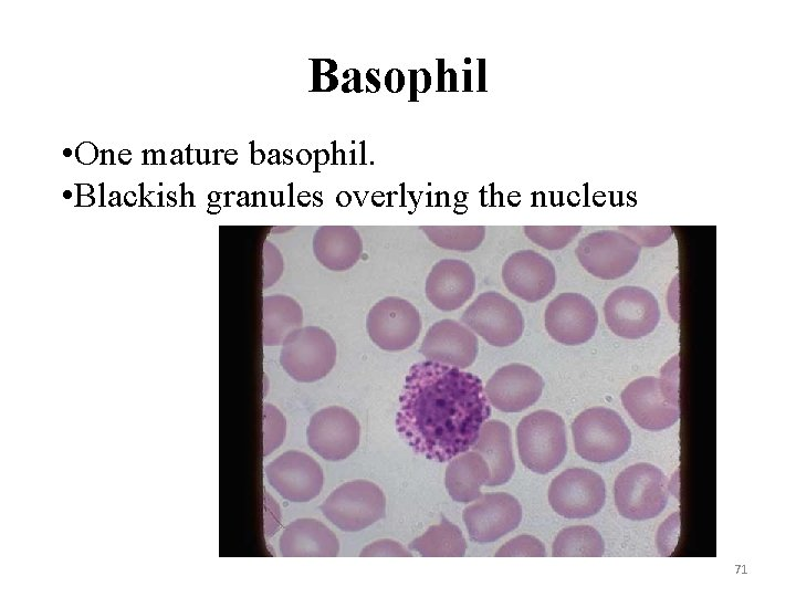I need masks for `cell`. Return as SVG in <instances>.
I'll use <instances>...</instances> for the list:
<instances>
[{"label":"cell","instance_id":"6da1fadb","mask_svg":"<svg viewBox=\"0 0 796 597\" xmlns=\"http://www.w3.org/2000/svg\"><path fill=\"white\" fill-rule=\"evenodd\" d=\"M490 416L491 405L476 375L426 360L409 368L396 429L416 453L446 462L472 448Z\"/></svg>","mask_w":796,"mask_h":597},{"label":"cell","instance_id":"7a4b0ae2","mask_svg":"<svg viewBox=\"0 0 796 597\" xmlns=\"http://www.w3.org/2000/svg\"><path fill=\"white\" fill-rule=\"evenodd\" d=\"M572 432L576 452L590 462L615 461L631 444V433L625 420L606 407L582 411L572 423Z\"/></svg>","mask_w":796,"mask_h":597},{"label":"cell","instance_id":"3957f363","mask_svg":"<svg viewBox=\"0 0 796 597\" xmlns=\"http://www.w3.org/2000/svg\"><path fill=\"white\" fill-rule=\"evenodd\" d=\"M662 377L646 376L632 380L621 392V404L642 429L660 431L680 417L678 378L672 370Z\"/></svg>","mask_w":796,"mask_h":597},{"label":"cell","instance_id":"277c9868","mask_svg":"<svg viewBox=\"0 0 796 597\" xmlns=\"http://www.w3.org/2000/svg\"><path fill=\"white\" fill-rule=\"evenodd\" d=\"M516 441L522 463L535 473L546 474L555 470L566 455L565 422L554 411H534L519 422Z\"/></svg>","mask_w":796,"mask_h":597},{"label":"cell","instance_id":"5b68a950","mask_svg":"<svg viewBox=\"0 0 796 597\" xmlns=\"http://www.w3.org/2000/svg\"><path fill=\"white\" fill-rule=\"evenodd\" d=\"M670 494L667 475L658 467L639 462L622 470L614 485L615 504L620 515L645 521L659 515Z\"/></svg>","mask_w":796,"mask_h":597},{"label":"cell","instance_id":"8992f818","mask_svg":"<svg viewBox=\"0 0 796 597\" xmlns=\"http://www.w3.org/2000/svg\"><path fill=\"white\" fill-rule=\"evenodd\" d=\"M336 355V344L327 331L318 326H304L283 341L280 364L294 380L314 383L332 370Z\"/></svg>","mask_w":796,"mask_h":597},{"label":"cell","instance_id":"52a82bcc","mask_svg":"<svg viewBox=\"0 0 796 597\" xmlns=\"http://www.w3.org/2000/svg\"><path fill=\"white\" fill-rule=\"evenodd\" d=\"M320 510L339 530L358 532L385 516L386 498L374 482L354 480L334 490Z\"/></svg>","mask_w":796,"mask_h":597},{"label":"cell","instance_id":"ba28073f","mask_svg":"<svg viewBox=\"0 0 796 597\" xmlns=\"http://www.w3.org/2000/svg\"><path fill=\"white\" fill-rule=\"evenodd\" d=\"M461 323L496 347L513 345L524 332L519 306L495 291L479 294L462 313Z\"/></svg>","mask_w":796,"mask_h":597},{"label":"cell","instance_id":"9c48e42d","mask_svg":"<svg viewBox=\"0 0 796 597\" xmlns=\"http://www.w3.org/2000/svg\"><path fill=\"white\" fill-rule=\"evenodd\" d=\"M640 251L641 247L619 230H599L580 239L575 253L588 273L615 280L632 270Z\"/></svg>","mask_w":796,"mask_h":597},{"label":"cell","instance_id":"30bf717a","mask_svg":"<svg viewBox=\"0 0 796 597\" xmlns=\"http://www.w3.org/2000/svg\"><path fill=\"white\" fill-rule=\"evenodd\" d=\"M422 327L419 311L399 296L379 300L366 317V331L380 349L398 352L412 346Z\"/></svg>","mask_w":796,"mask_h":597},{"label":"cell","instance_id":"8fae6325","mask_svg":"<svg viewBox=\"0 0 796 597\" xmlns=\"http://www.w3.org/2000/svg\"><path fill=\"white\" fill-rule=\"evenodd\" d=\"M605 321L617 336L638 339L650 334L660 320L654 295L641 286L625 285L612 291L604 303Z\"/></svg>","mask_w":796,"mask_h":597},{"label":"cell","instance_id":"7c38bea8","mask_svg":"<svg viewBox=\"0 0 796 597\" xmlns=\"http://www.w3.org/2000/svg\"><path fill=\"white\" fill-rule=\"evenodd\" d=\"M552 509L566 519H587L597 514L606 501L601 476L585 468H570L559 473L548 489Z\"/></svg>","mask_w":796,"mask_h":597},{"label":"cell","instance_id":"4fadbf2b","mask_svg":"<svg viewBox=\"0 0 796 597\" xmlns=\"http://www.w3.org/2000/svg\"><path fill=\"white\" fill-rule=\"evenodd\" d=\"M360 426L354 413L339 406L315 412L306 429L310 448L328 461L349 457L358 447Z\"/></svg>","mask_w":796,"mask_h":597},{"label":"cell","instance_id":"5bb4252c","mask_svg":"<svg viewBox=\"0 0 796 597\" xmlns=\"http://www.w3.org/2000/svg\"><path fill=\"white\" fill-rule=\"evenodd\" d=\"M544 324L548 335L557 343L566 346L580 345L594 336L598 313L585 295L561 293L546 305Z\"/></svg>","mask_w":796,"mask_h":597},{"label":"cell","instance_id":"9a60e30c","mask_svg":"<svg viewBox=\"0 0 796 597\" xmlns=\"http://www.w3.org/2000/svg\"><path fill=\"white\" fill-rule=\"evenodd\" d=\"M470 538L478 543L494 542L512 532L522 521L520 502L511 494H481L462 513Z\"/></svg>","mask_w":796,"mask_h":597},{"label":"cell","instance_id":"2e32d148","mask_svg":"<svg viewBox=\"0 0 796 597\" xmlns=\"http://www.w3.org/2000/svg\"><path fill=\"white\" fill-rule=\"evenodd\" d=\"M269 483L291 502H307L318 495L323 486V471L311 455L286 451L265 468Z\"/></svg>","mask_w":796,"mask_h":597},{"label":"cell","instance_id":"e0dca14e","mask_svg":"<svg viewBox=\"0 0 796 597\" xmlns=\"http://www.w3.org/2000/svg\"><path fill=\"white\" fill-rule=\"evenodd\" d=\"M544 388L542 376L532 367L513 363L499 368L486 381V398L503 412H521L534 405Z\"/></svg>","mask_w":796,"mask_h":597},{"label":"cell","instance_id":"ac0fdd59","mask_svg":"<svg viewBox=\"0 0 796 597\" xmlns=\"http://www.w3.org/2000/svg\"><path fill=\"white\" fill-rule=\"evenodd\" d=\"M502 280L510 293L528 303L545 298L556 283L551 260L534 250L512 253L502 265Z\"/></svg>","mask_w":796,"mask_h":597},{"label":"cell","instance_id":"d6986e66","mask_svg":"<svg viewBox=\"0 0 796 597\" xmlns=\"http://www.w3.org/2000/svg\"><path fill=\"white\" fill-rule=\"evenodd\" d=\"M476 335L455 320H440L427 331L420 354L430 362L458 367L471 366L478 355Z\"/></svg>","mask_w":796,"mask_h":597},{"label":"cell","instance_id":"ffe728a7","mask_svg":"<svg viewBox=\"0 0 796 597\" xmlns=\"http://www.w3.org/2000/svg\"><path fill=\"white\" fill-rule=\"evenodd\" d=\"M475 290V273L469 263L458 259L438 261L430 270L425 292L438 310L450 312L463 306Z\"/></svg>","mask_w":796,"mask_h":597},{"label":"cell","instance_id":"44dd1931","mask_svg":"<svg viewBox=\"0 0 796 597\" xmlns=\"http://www.w3.org/2000/svg\"><path fill=\"white\" fill-rule=\"evenodd\" d=\"M279 546L284 557H334L339 553L336 535L314 519H298L285 526Z\"/></svg>","mask_w":796,"mask_h":597},{"label":"cell","instance_id":"7402d4cb","mask_svg":"<svg viewBox=\"0 0 796 597\" xmlns=\"http://www.w3.org/2000/svg\"><path fill=\"white\" fill-rule=\"evenodd\" d=\"M472 450L478 452L490 468L491 475L485 485H501L512 478L515 461L511 429L505 422L498 419L486 420Z\"/></svg>","mask_w":796,"mask_h":597},{"label":"cell","instance_id":"603a6c76","mask_svg":"<svg viewBox=\"0 0 796 597\" xmlns=\"http://www.w3.org/2000/svg\"><path fill=\"white\" fill-rule=\"evenodd\" d=\"M362 250L359 234L352 227H322L313 239L316 260L332 271L350 269L358 261Z\"/></svg>","mask_w":796,"mask_h":597},{"label":"cell","instance_id":"cb8c5ba5","mask_svg":"<svg viewBox=\"0 0 796 597\" xmlns=\"http://www.w3.org/2000/svg\"><path fill=\"white\" fill-rule=\"evenodd\" d=\"M491 475L486 461L475 451H465L454 457L446 470V488L457 502L469 503L476 500L481 486Z\"/></svg>","mask_w":796,"mask_h":597},{"label":"cell","instance_id":"d4e9b609","mask_svg":"<svg viewBox=\"0 0 796 597\" xmlns=\"http://www.w3.org/2000/svg\"><path fill=\"white\" fill-rule=\"evenodd\" d=\"M303 311L297 301L285 294L263 297V345L277 346L302 327Z\"/></svg>","mask_w":796,"mask_h":597},{"label":"cell","instance_id":"484cf974","mask_svg":"<svg viewBox=\"0 0 796 597\" xmlns=\"http://www.w3.org/2000/svg\"><path fill=\"white\" fill-rule=\"evenodd\" d=\"M408 548L423 557H462L467 542L460 528L441 515L440 523L410 542Z\"/></svg>","mask_w":796,"mask_h":597},{"label":"cell","instance_id":"4316f807","mask_svg":"<svg viewBox=\"0 0 796 597\" xmlns=\"http://www.w3.org/2000/svg\"><path fill=\"white\" fill-rule=\"evenodd\" d=\"M605 542L597 530L589 525H574L563 528L554 540V557L586 556L600 557Z\"/></svg>","mask_w":796,"mask_h":597},{"label":"cell","instance_id":"83f0119b","mask_svg":"<svg viewBox=\"0 0 796 597\" xmlns=\"http://www.w3.org/2000/svg\"><path fill=\"white\" fill-rule=\"evenodd\" d=\"M422 230L436 245L463 252L479 248L485 237L482 226H434L422 227Z\"/></svg>","mask_w":796,"mask_h":597},{"label":"cell","instance_id":"f1b7e54d","mask_svg":"<svg viewBox=\"0 0 796 597\" xmlns=\"http://www.w3.org/2000/svg\"><path fill=\"white\" fill-rule=\"evenodd\" d=\"M580 231L579 226H526L524 233L537 245L546 250L565 248Z\"/></svg>","mask_w":796,"mask_h":597},{"label":"cell","instance_id":"f546056e","mask_svg":"<svg viewBox=\"0 0 796 597\" xmlns=\"http://www.w3.org/2000/svg\"><path fill=\"white\" fill-rule=\"evenodd\" d=\"M286 422L284 416L272 405L263 407V455L270 454L285 438Z\"/></svg>","mask_w":796,"mask_h":597},{"label":"cell","instance_id":"4dcf8cb0","mask_svg":"<svg viewBox=\"0 0 796 597\" xmlns=\"http://www.w3.org/2000/svg\"><path fill=\"white\" fill-rule=\"evenodd\" d=\"M496 557H510V556H534L544 557L546 551L544 544L534 536L531 535H519L509 542H506L495 553Z\"/></svg>","mask_w":796,"mask_h":597},{"label":"cell","instance_id":"1f68e13d","mask_svg":"<svg viewBox=\"0 0 796 597\" xmlns=\"http://www.w3.org/2000/svg\"><path fill=\"white\" fill-rule=\"evenodd\" d=\"M620 232L627 234L640 247H657L666 242L672 234L668 226L658 227H619Z\"/></svg>","mask_w":796,"mask_h":597},{"label":"cell","instance_id":"d6a6232c","mask_svg":"<svg viewBox=\"0 0 796 597\" xmlns=\"http://www.w3.org/2000/svg\"><path fill=\"white\" fill-rule=\"evenodd\" d=\"M360 557H380V556H394V557H411L412 554L404 547L400 543L383 538L375 541L366 545L359 553Z\"/></svg>","mask_w":796,"mask_h":597},{"label":"cell","instance_id":"836d02e7","mask_svg":"<svg viewBox=\"0 0 796 597\" xmlns=\"http://www.w3.org/2000/svg\"><path fill=\"white\" fill-rule=\"evenodd\" d=\"M270 254L271 255L264 253V287L274 284L280 279L284 269L283 259L275 247H271Z\"/></svg>","mask_w":796,"mask_h":597},{"label":"cell","instance_id":"e575fe53","mask_svg":"<svg viewBox=\"0 0 796 597\" xmlns=\"http://www.w3.org/2000/svg\"><path fill=\"white\" fill-rule=\"evenodd\" d=\"M76 160L83 165H91L98 156L97 147L91 142L81 143L75 149Z\"/></svg>","mask_w":796,"mask_h":597},{"label":"cell","instance_id":"d590c367","mask_svg":"<svg viewBox=\"0 0 796 597\" xmlns=\"http://www.w3.org/2000/svg\"><path fill=\"white\" fill-rule=\"evenodd\" d=\"M171 164H174V165H176V164H182L181 150H180V149H178V156H175V157L171 158Z\"/></svg>","mask_w":796,"mask_h":597},{"label":"cell","instance_id":"8d00e7d4","mask_svg":"<svg viewBox=\"0 0 796 597\" xmlns=\"http://www.w3.org/2000/svg\"><path fill=\"white\" fill-rule=\"evenodd\" d=\"M366 76L369 82H371L376 85V91H377L379 88V82L373 75L370 76L369 71L367 72Z\"/></svg>","mask_w":796,"mask_h":597},{"label":"cell","instance_id":"74e56055","mask_svg":"<svg viewBox=\"0 0 796 597\" xmlns=\"http://www.w3.org/2000/svg\"><path fill=\"white\" fill-rule=\"evenodd\" d=\"M332 145H333V147H334V148H333V149H334V151H333V158H334L333 165H335V164H336V154H337V151H336V142H333Z\"/></svg>","mask_w":796,"mask_h":597},{"label":"cell","instance_id":"f35d334b","mask_svg":"<svg viewBox=\"0 0 796 597\" xmlns=\"http://www.w3.org/2000/svg\"><path fill=\"white\" fill-rule=\"evenodd\" d=\"M250 145H251V147H252V149H251V161H252V164H254V142H251Z\"/></svg>","mask_w":796,"mask_h":597},{"label":"cell","instance_id":"ab89813d","mask_svg":"<svg viewBox=\"0 0 796 597\" xmlns=\"http://www.w3.org/2000/svg\"><path fill=\"white\" fill-rule=\"evenodd\" d=\"M63 155H64L65 157H70V156L72 155L71 148H65V149H63Z\"/></svg>","mask_w":796,"mask_h":597},{"label":"cell","instance_id":"60d3db41","mask_svg":"<svg viewBox=\"0 0 796 597\" xmlns=\"http://www.w3.org/2000/svg\"><path fill=\"white\" fill-rule=\"evenodd\" d=\"M190 150H191L190 146H187V148H186V151H187V164H190V160H189V158H190Z\"/></svg>","mask_w":796,"mask_h":597},{"label":"cell","instance_id":"b9f144b4","mask_svg":"<svg viewBox=\"0 0 796 597\" xmlns=\"http://www.w3.org/2000/svg\"><path fill=\"white\" fill-rule=\"evenodd\" d=\"M196 151H197V161H198V164L201 165L202 163L200 161V149H196Z\"/></svg>","mask_w":796,"mask_h":597},{"label":"cell","instance_id":"7bdbcfd3","mask_svg":"<svg viewBox=\"0 0 796 597\" xmlns=\"http://www.w3.org/2000/svg\"><path fill=\"white\" fill-rule=\"evenodd\" d=\"M314 153H315V154H316V156L318 157V153H320V151H318V150H315ZM315 166H318V158H316V163H315Z\"/></svg>","mask_w":796,"mask_h":597},{"label":"cell","instance_id":"ee69618b","mask_svg":"<svg viewBox=\"0 0 796 597\" xmlns=\"http://www.w3.org/2000/svg\"><path fill=\"white\" fill-rule=\"evenodd\" d=\"M64 196H65V198H69V197L71 196V192H70V191H65Z\"/></svg>","mask_w":796,"mask_h":597}]
</instances>
